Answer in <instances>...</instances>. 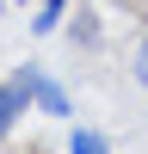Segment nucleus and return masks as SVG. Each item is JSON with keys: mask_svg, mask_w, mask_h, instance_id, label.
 <instances>
[{"mask_svg": "<svg viewBox=\"0 0 148 154\" xmlns=\"http://www.w3.org/2000/svg\"><path fill=\"white\" fill-rule=\"evenodd\" d=\"M31 93H37V105H43L49 117H68V93H62L56 80H43V74H37V86H31Z\"/></svg>", "mask_w": 148, "mask_h": 154, "instance_id": "obj_1", "label": "nucleus"}, {"mask_svg": "<svg viewBox=\"0 0 148 154\" xmlns=\"http://www.w3.org/2000/svg\"><path fill=\"white\" fill-rule=\"evenodd\" d=\"M68 154H111V142H105L99 130H74V136H68Z\"/></svg>", "mask_w": 148, "mask_h": 154, "instance_id": "obj_2", "label": "nucleus"}, {"mask_svg": "<svg viewBox=\"0 0 148 154\" xmlns=\"http://www.w3.org/2000/svg\"><path fill=\"white\" fill-rule=\"evenodd\" d=\"M62 6H68V0H43V12L31 19V31H37V37H43V31H56V25H62Z\"/></svg>", "mask_w": 148, "mask_h": 154, "instance_id": "obj_3", "label": "nucleus"}, {"mask_svg": "<svg viewBox=\"0 0 148 154\" xmlns=\"http://www.w3.org/2000/svg\"><path fill=\"white\" fill-rule=\"evenodd\" d=\"M130 74H136V86L148 93V37H142V43L130 49Z\"/></svg>", "mask_w": 148, "mask_h": 154, "instance_id": "obj_4", "label": "nucleus"}, {"mask_svg": "<svg viewBox=\"0 0 148 154\" xmlns=\"http://www.w3.org/2000/svg\"><path fill=\"white\" fill-rule=\"evenodd\" d=\"M74 43H86V49L99 43V19H93V12H80V25H74Z\"/></svg>", "mask_w": 148, "mask_h": 154, "instance_id": "obj_5", "label": "nucleus"}, {"mask_svg": "<svg viewBox=\"0 0 148 154\" xmlns=\"http://www.w3.org/2000/svg\"><path fill=\"white\" fill-rule=\"evenodd\" d=\"M6 130H12V117H0V142H6Z\"/></svg>", "mask_w": 148, "mask_h": 154, "instance_id": "obj_6", "label": "nucleus"}]
</instances>
